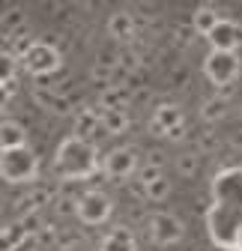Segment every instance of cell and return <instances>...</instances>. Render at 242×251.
<instances>
[{
    "instance_id": "6da1fadb",
    "label": "cell",
    "mask_w": 242,
    "mask_h": 251,
    "mask_svg": "<svg viewBox=\"0 0 242 251\" xmlns=\"http://www.w3.org/2000/svg\"><path fill=\"white\" fill-rule=\"evenodd\" d=\"M54 168L60 176L66 179H84L90 176L96 168H99V152L90 141H81V138H66L57 150V159H54Z\"/></svg>"
},
{
    "instance_id": "7a4b0ae2",
    "label": "cell",
    "mask_w": 242,
    "mask_h": 251,
    "mask_svg": "<svg viewBox=\"0 0 242 251\" xmlns=\"http://www.w3.org/2000/svg\"><path fill=\"white\" fill-rule=\"evenodd\" d=\"M39 171V159L30 147H21V150H6L0 152V176L12 185H21V182H30Z\"/></svg>"
},
{
    "instance_id": "3957f363",
    "label": "cell",
    "mask_w": 242,
    "mask_h": 251,
    "mask_svg": "<svg viewBox=\"0 0 242 251\" xmlns=\"http://www.w3.org/2000/svg\"><path fill=\"white\" fill-rule=\"evenodd\" d=\"M21 66L33 75V78H48L60 69V51L51 45V42H33L30 51L21 57Z\"/></svg>"
},
{
    "instance_id": "277c9868",
    "label": "cell",
    "mask_w": 242,
    "mask_h": 251,
    "mask_svg": "<svg viewBox=\"0 0 242 251\" xmlns=\"http://www.w3.org/2000/svg\"><path fill=\"white\" fill-rule=\"evenodd\" d=\"M203 72L216 87H230L239 78V57L233 51H209L203 60Z\"/></svg>"
},
{
    "instance_id": "5b68a950",
    "label": "cell",
    "mask_w": 242,
    "mask_h": 251,
    "mask_svg": "<svg viewBox=\"0 0 242 251\" xmlns=\"http://www.w3.org/2000/svg\"><path fill=\"white\" fill-rule=\"evenodd\" d=\"M111 198L108 195H102V192H84L78 201H75V212H78V218L84 225H90V227H96V225H105L108 218H111Z\"/></svg>"
},
{
    "instance_id": "8992f818",
    "label": "cell",
    "mask_w": 242,
    "mask_h": 251,
    "mask_svg": "<svg viewBox=\"0 0 242 251\" xmlns=\"http://www.w3.org/2000/svg\"><path fill=\"white\" fill-rule=\"evenodd\" d=\"M183 233H186L183 218L173 212H156L149 218V236H153L156 245H173L183 239Z\"/></svg>"
},
{
    "instance_id": "52a82bcc",
    "label": "cell",
    "mask_w": 242,
    "mask_h": 251,
    "mask_svg": "<svg viewBox=\"0 0 242 251\" xmlns=\"http://www.w3.org/2000/svg\"><path fill=\"white\" fill-rule=\"evenodd\" d=\"M102 171L111 179H129L138 171V152L132 147H114L102 159Z\"/></svg>"
},
{
    "instance_id": "ba28073f",
    "label": "cell",
    "mask_w": 242,
    "mask_h": 251,
    "mask_svg": "<svg viewBox=\"0 0 242 251\" xmlns=\"http://www.w3.org/2000/svg\"><path fill=\"white\" fill-rule=\"evenodd\" d=\"M213 51H239L242 48V24L239 21H230V18H221V24L206 36Z\"/></svg>"
},
{
    "instance_id": "9c48e42d",
    "label": "cell",
    "mask_w": 242,
    "mask_h": 251,
    "mask_svg": "<svg viewBox=\"0 0 242 251\" xmlns=\"http://www.w3.org/2000/svg\"><path fill=\"white\" fill-rule=\"evenodd\" d=\"M186 120H183V111L176 105H159L153 111V132L162 135V138H170L176 129H183Z\"/></svg>"
},
{
    "instance_id": "30bf717a",
    "label": "cell",
    "mask_w": 242,
    "mask_h": 251,
    "mask_svg": "<svg viewBox=\"0 0 242 251\" xmlns=\"http://www.w3.org/2000/svg\"><path fill=\"white\" fill-rule=\"evenodd\" d=\"M21 147H27V129L18 120H3L0 123V152L21 150Z\"/></svg>"
},
{
    "instance_id": "8fae6325",
    "label": "cell",
    "mask_w": 242,
    "mask_h": 251,
    "mask_svg": "<svg viewBox=\"0 0 242 251\" xmlns=\"http://www.w3.org/2000/svg\"><path fill=\"white\" fill-rule=\"evenodd\" d=\"M108 33H111V39H117V42H129L132 36H135V15L132 12H114L111 18H108Z\"/></svg>"
},
{
    "instance_id": "7c38bea8",
    "label": "cell",
    "mask_w": 242,
    "mask_h": 251,
    "mask_svg": "<svg viewBox=\"0 0 242 251\" xmlns=\"http://www.w3.org/2000/svg\"><path fill=\"white\" fill-rule=\"evenodd\" d=\"M218 24H221V12L216 6H197L192 15V30L194 33H203V36H209Z\"/></svg>"
},
{
    "instance_id": "4fadbf2b",
    "label": "cell",
    "mask_w": 242,
    "mask_h": 251,
    "mask_svg": "<svg viewBox=\"0 0 242 251\" xmlns=\"http://www.w3.org/2000/svg\"><path fill=\"white\" fill-rule=\"evenodd\" d=\"M99 129H102V114H96V111H81V114H75V138L90 141V138H96ZM90 144H93V141H90Z\"/></svg>"
},
{
    "instance_id": "5bb4252c",
    "label": "cell",
    "mask_w": 242,
    "mask_h": 251,
    "mask_svg": "<svg viewBox=\"0 0 242 251\" xmlns=\"http://www.w3.org/2000/svg\"><path fill=\"white\" fill-rule=\"evenodd\" d=\"M36 102L45 105V108L54 111V114H69V108H72L63 90H45V87H39V90H36Z\"/></svg>"
},
{
    "instance_id": "9a60e30c",
    "label": "cell",
    "mask_w": 242,
    "mask_h": 251,
    "mask_svg": "<svg viewBox=\"0 0 242 251\" xmlns=\"http://www.w3.org/2000/svg\"><path fill=\"white\" fill-rule=\"evenodd\" d=\"M102 251H138V245H135V236L126 227H117V230H111L105 236Z\"/></svg>"
},
{
    "instance_id": "2e32d148",
    "label": "cell",
    "mask_w": 242,
    "mask_h": 251,
    "mask_svg": "<svg viewBox=\"0 0 242 251\" xmlns=\"http://www.w3.org/2000/svg\"><path fill=\"white\" fill-rule=\"evenodd\" d=\"M132 126L129 111H102V132L108 135H123Z\"/></svg>"
},
{
    "instance_id": "e0dca14e",
    "label": "cell",
    "mask_w": 242,
    "mask_h": 251,
    "mask_svg": "<svg viewBox=\"0 0 242 251\" xmlns=\"http://www.w3.org/2000/svg\"><path fill=\"white\" fill-rule=\"evenodd\" d=\"M126 102H129V90L117 84L102 90V111H126Z\"/></svg>"
},
{
    "instance_id": "ac0fdd59",
    "label": "cell",
    "mask_w": 242,
    "mask_h": 251,
    "mask_svg": "<svg viewBox=\"0 0 242 251\" xmlns=\"http://www.w3.org/2000/svg\"><path fill=\"white\" fill-rule=\"evenodd\" d=\"M227 108H230V102H227V96H213V99H206L203 105H200V117L206 120V123H216V120H221L224 114H227Z\"/></svg>"
},
{
    "instance_id": "d6986e66",
    "label": "cell",
    "mask_w": 242,
    "mask_h": 251,
    "mask_svg": "<svg viewBox=\"0 0 242 251\" xmlns=\"http://www.w3.org/2000/svg\"><path fill=\"white\" fill-rule=\"evenodd\" d=\"M12 78H15V57L12 51H0V84L9 87Z\"/></svg>"
},
{
    "instance_id": "ffe728a7",
    "label": "cell",
    "mask_w": 242,
    "mask_h": 251,
    "mask_svg": "<svg viewBox=\"0 0 242 251\" xmlns=\"http://www.w3.org/2000/svg\"><path fill=\"white\" fill-rule=\"evenodd\" d=\"M141 192H144V198H146V201H165V198L170 195V182H168V176H162V179H156L153 185L141 188Z\"/></svg>"
},
{
    "instance_id": "44dd1931",
    "label": "cell",
    "mask_w": 242,
    "mask_h": 251,
    "mask_svg": "<svg viewBox=\"0 0 242 251\" xmlns=\"http://www.w3.org/2000/svg\"><path fill=\"white\" fill-rule=\"evenodd\" d=\"M176 168L183 176H197L200 174V162H197V155H179L176 159Z\"/></svg>"
},
{
    "instance_id": "7402d4cb",
    "label": "cell",
    "mask_w": 242,
    "mask_h": 251,
    "mask_svg": "<svg viewBox=\"0 0 242 251\" xmlns=\"http://www.w3.org/2000/svg\"><path fill=\"white\" fill-rule=\"evenodd\" d=\"M165 174H162V168H153V165H144L141 168V176H138V185L141 188H146V185H153L156 179H162Z\"/></svg>"
},
{
    "instance_id": "603a6c76",
    "label": "cell",
    "mask_w": 242,
    "mask_h": 251,
    "mask_svg": "<svg viewBox=\"0 0 242 251\" xmlns=\"http://www.w3.org/2000/svg\"><path fill=\"white\" fill-rule=\"evenodd\" d=\"M165 162H168V155H165L162 150H149V152H146V162H144V165H153V168H165Z\"/></svg>"
},
{
    "instance_id": "cb8c5ba5",
    "label": "cell",
    "mask_w": 242,
    "mask_h": 251,
    "mask_svg": "<svg viewBox=\"0 0 242 251\" xmlns=\"http://www.w3.org/2000/svg\"><path fill=\"white\" fill-rule=\"evenodd\" d=\"M9 102H12V87H3V84H0V114L9 108Z\"/></svg>"
}]
</instances>
